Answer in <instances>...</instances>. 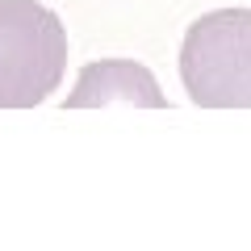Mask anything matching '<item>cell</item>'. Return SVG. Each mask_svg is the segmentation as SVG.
Returning a JSON list of instances; mask_svg holds the SVG:
<instances>
[{
	"label": "cell",
	"mask_w": 251,
	"mask_h": 251,
	"mask_svg": "<svg viewBox=\"0 0 251 251\" xmlns=\"http://www.w3.org/2000/svg\"><path fill=\"white\" fill-rule=\"evenodd\" d=\"M67 72V29L38 0H0V109H34Z\"/></svg>",
	"instance_id": "6da1fadb"
},
{
	"label": "cell",
	"mask_w": 251,
	"mask_h": 251,
	"mask_svg": "<svg viewBox=\"0 0 251 251\" xmlns=\"http://www.w3.org/2000/svg\"><path fill=\"white\" fill-rule=\"evenodd\" d=\"M105 105H147V109H163L159 84L134 59H100L88 63L75 80V88L67 92L63 109H105Z\"/></svg>",
	"instance_id": "3957f363"
},
{
	"label": "cell",
	"mask_w": 251,
	"mask_h": 251,
	"mask_svg": "<svg viewBox=\"0 0 251 251\" xmlns=\"http://www.w3.org/2000/svg\"><path fill=\"white\" fill-rule=\"evenodd\" d=\"M180 80L193 105L251 109V9L197 17L180 46Z\"/></svg>",
	"instance_id": "7a4b0ae2"
}]
</instances>
